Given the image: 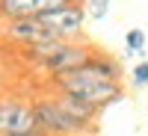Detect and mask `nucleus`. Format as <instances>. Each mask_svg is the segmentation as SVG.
<instances>
[{
	"label": "nucleus",
	"instance_id": "0eeeda50",
	"mask_svg": "<svg viewBox=\"0 0 148 136\" xmlns=\"http://www.w3.org/2000/svg\"><path fill=\"white\" fill-rule=\"evenodd\" d=\"M56 104L62 107L74 121H80V124H86V127H92V121L98 118V113H101L95 104L80 101V98H71V95H56Z\"/></svg>",
	"mask_w": 148,
	"mask_h": 136
},
{
	"label": "nucleus",
	"instance_id": "9d476101",
	"mask_svg": "<svg viewBox=\"0 0 148 136\" xmlns=\"http://www.w3.org/2000/svg\"><path fill=\"white\" fill-rule=\"evenodd\" d=\"M130 83L136 86V89H142V86H148V59H145V62H139L136 68L130 71Z\"/></svg>",
	"mask_w": 148,
	"mask_h": 136
},
{
	"label": "nucleus",
	"instance_id": "f03ea898",
	"mask_svg": "<svg viewBox=\"0 0 148 136\" xmlns=\"http://www.w3.org/2000/svg\"><path fill=\"white\" fill-rule=\"evenodd\" d=\"M36 121H39V130L47 136H83L86 124L74 121L62 107L56 104V98H47V101H36L33 104Z\"/></svg>",
	"mask_w": 148,
	"mask_h": 136
},
{
	"label": "nucleus",
	"instance_id": "9b49d317",
	"mask_svg": "<svg viewBox=\"0 0 148 136\" xmlns=\"http://www.w3.org/2000/svg\"><path fill=\"white\" fill-rule=\"evenodd\" d=\"M0 136H47V133H42V130H33V133H0Z\"/></svg>",
	"mask_w": 148,
	"mask_h": 136
},
{
	"label": "nucleus",
	"instance_id": "20e7f679",
	"mask_svg": "<svg viewBox=\"0 0 148 136\" xmlns=\"http://www.w3.org/2000/svg\"><path fill=\"white\" fill-rule=\"evenodd\" d=\"M39 130V121H36L33 104H18L3 98L0 101V133H33Z\"/></svg>",
	"mask_w": 148,
	"mask_h": 136
},
{
	"label": "nucleus",
	"instance_id": "1a4fd4ad",
	"mask_svg": "<svg viewBox=\"0 0 148 136\" xmlns=\"http://www.w3.org/2000/svg\"><path fill=\"white\" fill-rule=\"evenodd\" d=\"M83 9H86V15L92 21H104L110 15V0H86Z\"/></svg>",
	"mask_w": 148,
	"mask_h": 136
},
{
	"label": "nucleus",
	"instance_id": "39448f33",
	"mask_svg": "<svg viewBox=\"0 0 148 136\" xmlns=\"http://www.w3.org/2000/svg\"><path fill=\"white\" fill-rule=\"evenodd\" d=\"M74 0H0V18L3 21H24V18H42L45 12L71 6Z\"/></svg>",
	"mask_w": 148,
	"mask_h": 136
},
{
	"label": "nucleus",
	"instance_id": "f257e3e1",
	"mask_svg": "<svg viewBox=\"0 0 148 136\" xmlns=\"http://www.w3.org/2000/svg\"><path fill=\"white\" fill-rule=\"evenodd\" d=\"M53 89H56V95H71V98H80V101L95 104L101 113L125 98L121 83L101 80V77H95V74L83 71V68L80 71H71V74H59V77H53Z\"/></svg>",
	"mask_w": 148,
	"mask_h": 136
},
{
	"label": "nucleus",
	"instance_id": "7ed1b4c3",
	"mask_svg": "<svg viewBox=\"0 0 148 136\" xmlns=\"http://www.w3.org/2000/svg\"><path fill=\"white\" fill-rule=\"evenodd\" d=\"M86 9L71 3V6H62V9H53V12H45L39 18L47 30H51L56 39L62 42H77V36L83 33V24H86Z\"/></svg>",
	"mask_w": 148,
	"mask_h": 136
},
{
	"label": "nucleus",
	"instance_id": "6e6552de",
	"mask_svg": "<svg viewBox=\"0 0 148 136\" xmlns=\"http://www.w3.org/2000/svg\"><path fill=\"white\" fill-rule=\"evenodd\" d=\"M125 51L127 53H142L145 51V30L133 27V30L125 33Z\"/></svg>",
	"mask_w": 148,
	"mask_h": 136
},
{
	"label": "nucleus",
	"instance_id": "423d86ee",
	"mask_svg": "<svg viewBox=\"0 0 148 136\" xmlns=\"http://www.w3.org/2000/svg\"><path fill=\"white\" fill-rule=\"evenodd\" d=\"M6 39L12 42H21L24 47L27 44H39V42H56V36L45 27L39 18H24V21H6V30H3Z\"/></svg>",
	"mask_w": 148,
	"mask_h": 136
}]
</instances>
